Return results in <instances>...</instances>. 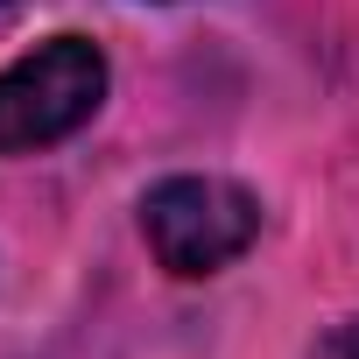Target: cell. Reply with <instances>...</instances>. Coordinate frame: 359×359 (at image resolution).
Wrapping results in <instances>:
<instances>
[{"mask_svg": "<svg viewBox=\"0 0 359 359\" xmlns=\"http://www.w3.org/2000/svg\"><path fill=\"white\" fill-rule=\"evenodd\" d=\"M261 198L240 176H212V169H184L141 191V240L155 254L162 275L176 282H205L226 275L254 240H261Z\"/></svg>", "mask_w": 359, "mask_h": 359, "instance_id": "1", "label": "cell"}, {"mask_svg": "<svg viewBox=\"0 0 359 359\" xmlns=\"http://www.w3.org/2000/svg\"><path fill=\"white\" fill-rule=\"evenodd\" d=\"M106 85H113V64L92 36L64 29L36 43L29 57L0 71V155H43L71 141L106 106Z\"/></svg>", "mask_w": 359, "mask_h": 359, "instance_id": "2", "label": "cell"}, {"mask_svg": "<svg viewBox=\"0 0 359 359\" xmlns=\"http://www.w3.org/2000/svg\"><path fill=\"white\" fill-rule=\"evenodd\" d=\"M310 359H359V317L331 324V331L317 338V352H310Z\"/></svg>", "mask_w": 359, "mask_h": 359, "instance_id": "3", "label": "cell"}, {"mask_svg": "<svg viewBox=\"0 0 359 359\" xmlns=\"http://www.w3.org/2000/svg\"><path fill=\"white\" fill-rule=\"evenodd\" d=\"M0 8H8V0H0Z\"/></svg>", "mask_w": 359, "mask_h": 359, "instance_id": "4", "label": "cell"}]
</instances>
